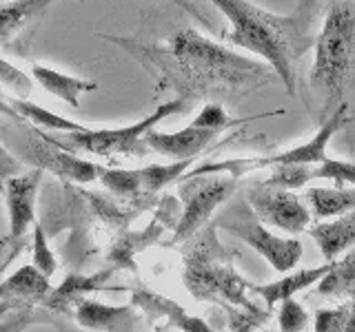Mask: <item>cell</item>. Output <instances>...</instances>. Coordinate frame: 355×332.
<instances>
[{
    "label": "cell",
    "mask_w": 355,
    "mask_h": 332,
    "mask_svg": "<svg viewBox=\"0 0 355 332\" xmlns=\"http://www.w3.org/2000/svg\"><path fill=\"white\" fill-rule=\"evenodd\" d=\"M209 3L216 5L231 22L225 38L236 47L260 55L282 80L288 95H295L297 60L315 42L311 29L300 25L293 14L277 16L249 0H209Z\"/></svg>",
    "instance_id": "7a4b0ae2"
},
{
    "label": "cell",
    "mask_w": 355,
    "mask_h": 332,
    "mask_svg": "<svg viewBox=\"0 0 355 332\" xmlns=\"http://www.w3.org/2000/svg\"><path fill=\"white\" fill-rule=\"evenodd\" d=\"M304 199L311 206L315 219L338 217L355 210V186H333V188H309Z\"/></svg>",
    "instance_id": "ffe728a7"
},
{
    "label": "cell",
    "mask_w": 355,
    "mask_h": 332,
    "mask_svg": "<svg viewBox=\"0 0 355 332\" xmlns=\"http://www.w3.org/2000/svg\"><path fill=\"white\" fill-rule=\"evenodd\" d=\"M347 332H355V293L349 297V324Z\"/></svg>",
    "instance_id": "8d00e7d4"
},
{
    "label": "cell",
    "mask_w": 355,
    "mask_h": 332,
    "mask_svg": "<svg viewBox=\"0 0 355 332\" xmlns=\"http://www.w3.org/2000/svg\"><path fill=\"white\" fill-rule=\"evenodd\" d=\"M355 124V111L351 109L349 102L340 104L333 113L322 122L318 133L311 140L297 144V147L275 153V155H262V158H240V160H225V162H207L200 164L196 169H191L184 175H202V173H231L233 177L247 175L255 169H273L280 164H318L322 160H327V147L333 140V136H338L342 129H347ZM182 175V177H184Z\"/></svg>",
    "instance_id": "8992f818"
},
{
    "label": "cell",
    "mask_w": 355,
    "mask_h": 332,
    "mask_svg": "<svg viewBox=\"0 0 355 332\" xmlns=\"http://www.w3.org/2000/svg\"><path fill=\"white\" fill-rule=\"evenodd\" d=\"M31 252H33V266L42 273L51 277L55 273V268H58V261H55L53 252L49 248V239H47V232H44V228L38 224H33V237H31Z\"/></svg>",
    "instance_id": "4316f807"
},
{
    "label": "cell",
    "mask_w": 355,
    "mask_h": 332,
    "mask_svg": "<svg viewBox=\"0 0 355 332\" xmlns=\"http://www.w3.org/2000/svg\"><path fill=\"white\" fill-rule=\"evenodd\" d=\"M98 180L116 197H122V199L144 197L140 169H107V166H100Z\"/></svg>",
    "instance_id": "cb8c5ba5"
},
{
    "label": "cell",
    "mask_w": 355,
    "mask_h": 332,
    "mask_svg": "<svg viewBox=\"0 0 355 332\" xmlns=\"http://www.w3.org/2000/svg\"><path fill=\"white\" fill-rule=\"evenodd\" d=\"M0 113H5L7 118H11V120H20V116L16 113V109L9 104V100H5V98H0Z\"/></svg>",
    "instance_id": "d590c367"
},
{
    "label": "cell",
    "mask_w": 355,
    "mask_h": 332,
    "mask_svg": "<svg viewBox=\"0 0 355 332\" xmlns=\"http://www.w3.org/2000/svg\"><path fill=\"white\" fill-rule=\"evenodd\" d=\"M214 226L249 243L277 273H288L302 257V243L295 237L273 235L264 226V221L255 215V210L249 206L247 199H236L227 208H222L214 219Z\"/></svg>",
    "instance_id": "52a82bcc"
},
{
    "label": "cell",
    "mask_w": 355,
    "mask_h": 332,
    "mask_svg": "<svg viewBox=\"0 0 355 332\" xmlns=\"http://www.w3.org/2000/svg\"><path fill=\"white\" fill-rule=\"evenodd\" d=\"M33 80H36L44 91L51 93L53 98L62 100L69 107L78 109L80 107V95L89 93V91H96L98 84L96 82H89L83 80V77H76V75H67L51 69V66H44V64H33L31 69Z\"/></svg>",
    "instance_id": "ac0fdd59"
},
{
    "label": "cell",
    "mask_w": 355,
    "mask_h": 332,
    "mask_svg": "<svg viewBox=\"0 0 355 332\" xmlns=\"http://www.w3.org/2000/svg\"><path fill=\"white\" fill-rule=\"evenodd\" d=\"M196 239L184 248V286L200 302H211L227 308L233 330L260 328L266 313L249 299L251 282L233 268L236 252L218 241L216 226L207 224L196 232Z\"/></svg>",
    "instance_id": "277c9868"
},
{
    "label": "cell",
    "mask_w": 355,
    "mask_h": 332,
    "mask_svg": "<svg viewBox=\"0 0 355 332\" xmlns=\"http://www.w3.org/2000/svg\"><path fill=\"white\" fill-rule=\"evenodd\" d=\"M160 230H162L160 226L151 224L144 232H131V235H129L127 239H122V241L118 243V248H116V252H114V259H116L118 264H127V257L131 259V255H136L138 248L149 246L151 241L158 239Z\"/></svg>",
    "instance_id": "f546056e"
},
{
    "label": "cell",
    "mask_w": 355,
    "mask_h": 332,
    "mask_svg": "<svg viewBox=\"0 0 355 332\" xmlns=\"http://www.w3.org/2000/svg\"><path fill=\"white\" fill-rule=\"evenodd\" d=\"M191 160H175L173 164H151V166H142L140 177H142V191L144 195H155L160 193L164 186H169L173 182H180V177L187 173Z\"/></svg>",
    "instance_id": "d4e9b609"
},
{
    "label": "cell",
    "mask_w": 355,
    "mask_h": 332,
    "mask_svg": "<svg viewBox=\"0 0 355 332\" xmlns=\"http://www.w3.org/2000/svg\"><path fill=\"white\" fill-rule=\"evenodd\" d=\"M315 286L322 297H351L355 293V250L333 259L329 273Z\"/></svg>",
    "instance_id": "7402d4cb"
},
{
    "label": "cell",
    "mask_w": 355,
    "mask_h": 332,
    "mask_svg": "<svg viewBox=\"0 0 355 332\" xmlns=\"http://www.w3.org/2000/svg\"><path fill=\"white\" fill-rule=\"evenodd\" d=\"M247 202L255 210L264 224L273 228H280L284 232H304L311 224V210L304 206V202L295 193L286 188H275L269 184H255L247 191Z\"/></svg>",
    "instance_id": "30bf717a"
},
{
    "label": "cell",
    "mask_w": 355,
    "mask_h": 332,
    "mask_svg": "<svg viewBox=\"0 0 355 332\" xmlns=\"http://www.w3.org/2000/svg\"><path fill=\"white\" fill-rule=\"evenodd\" d=\"M218 136H220V131L198 127L191 122L189 127H184L180 131H173V133H162V131L149 129L144 133L142 140H144V147L164 155V158L191 160L198 153H202Z\"/></svg>",
    "instance_id": "7c38bea8"
},
{
    "label": "cell",
    "mask_w": 355,
    "mask_h": 332,
    "mask_svg": "<svg viewBox=\"0 0 355 332\" xmlns=\"http://www.w3.org/2000/svg\"><path fill=\"white\" fill-rule=\"evenodd\" d=\"M189 107V100L178 95L169 102L160 104L149 116L142 120L133 122L127 127H116V129H85L76 133H60V136H47V133H38L40 138L55 144V147L67 149L71 153H89V155H140L147 151L144 147V133L149 129H155L162 120L180 113Z\"/></svg>",
    "instance_id": "5b68a950"
},
{
    "label": "cell",
    "mask_w": 355,
    "mask_h": 332,
    "mask_svg": "<svg viewBox=\"0 0 355 332\" xmlns=\"http://www.w3.org/2000/svg\"><path fill=\"white\" fill-rule=\"evenodd\" d=\"M238 188V177L231 173H202L180 177L182 213L178 219L171 243H182L209 224L216 208L225 204Z\"/></svg>",
    "instance_id": "ba28073f"
},
{
    "label": "cell",
    "mask_w": 355,
    "mask_h": 332,
    "mask_svg": "<svg viewBox=\"0 0 355 332\" xmlns=\"http://www.w3.org/2000/svg\"><path fill=\"white\" fill-rule=\"evenodd\" d=\"M133 306L142 308L144 313H149V319L155 321L158 317H166L169 324H175L180 330H191V332H207L211 330L207 321L198 317H189L184 310L178 306L171 299H164L160 295H153L149 290H136L133 293Z\"/></svg>",
    "instance_id": "d6986e66"
},
{
    "label": "cell",
    "mask_w": 355,
    "mask_h": 332,
    "mask_svg": "<svg viewBox=\"0 0 355 332\" xmlns=\"http://www.w3.org/2000/svg\"><path fill=\"white\" fill-rule=\"evenodd\" d=\"M309 235L318 243L324 261L338 259L340 255L355 246V210L338 215V219L313 224L309 228Z\"/></svg>",
    "instance_id": "9a60e30c"
},
{
    "label": "cell",
    "mask_w": 355,
    "mask_h": 332,
    "mask_svg": "<svg viewBox=\"0 0 355 332\" xmlns=\"http://www.w3.org/2000/svg\"><path fill=\"white\" fill-rule=\"evenodd\" d=\"M53 3L55 0H14V3L0 5V42L14 36L18 29Z\"/></svg>",
    "instance_id": "603a6c76"
},
{
    "label": "cell",
    "mask_w": 355,
    "mask_h": 332,
    "mask_svg": "<svg viewBox=\"0 0 355 332\" xmlns=\"http://www.w3.org/2000/svg\"><path fill=\"white\" fill-rule=\"evenodd\" d=\"M164 77L180 89L182 98L251 93L273 80V69L258 60L242 58L193 29L178 31L164 47L153 51Z\"/></svg>",
    "instance_id": "6da1fadb"
},
{
    "label": "cell",
    "mask_w": 355,
    "mask_h": 332,
    "mask_svg": "<svg viewBox=\"0 0 355 332\" xmlns=\"http://www.w3.org/2000/svg\"><path fill=\"white\" fill-rule=\"evenodd\" d=\"M3 246H5V241H3V239H0V248H3Z\"/></svg>",
    "instance_id": "74e56055"
},
{
    "label": "cell",
    "mask_w": 355,
    "mask_h": 332,
    "mask_svg": "<svg viewBox=\"0 0 355 332\" xmlns=\"http://www.w3.org/2000/svg\"><path fill=\"white\" fill-rule=\"evenodd\" d=\"M0 80H3L9 89H14V91L22 93V95H27L31 91V80L29 77L18 71L16 66H11L7 62L0 60Z\"/></svg>",
    "instance_id": "1f68e13d"
},
{
    "label": "cell",
    "mask_w": 355,
    "mask_h": 332,
    "mask_svg": "<svg viewBox=\"0 0 355 332\" xmlns=\"http://www.w3.org/2000/svg\"><path fill=\"white\" fill-rule=\"evenodd\" d=\"M347 324H349V304L338 308L315 310V321H313L315 332H347Z\"/></svg>",
    "instance_id": "4dcf8cb0"
},
{
    "label": "cell",
    "mask_w": 355,
    "mask_h": 332,
    "mask_svg": "<svg viewBox=\"0 0 355 332\" xmlns=\"http://www.w3.org/2000/svg\"><path fill=\"white\" fill-rule=\"evenodd\" d=\"M42 173L44 171L40 166H33L29 173H16L5 182L3 195L9 213V237L5 239V246H9V257L0 264V273L18 257V252L25 246L29 226L36 224V197Z\"/></svg>",
    "instance_id": "9c48e42d"
},
{
    "label": "cell",
    "mask_w": 355,
    "mask_h": 332,
    "mask_svg": "<svg viewBox=\"0 0 355 332\" xmlns=\"http://www.w3.org/2000/svg\"><path fill=\"white\" fill-rule=\"evenodd\" d=\"M51 293L49 277L42 275L36 266H20V268L9 275L7 279L0 284V302H7L11 308L18 304H40Z\"/></svg>",
    "instance_id": "5bb4252c"
},
{
    "label": "cell",
    "mask_w": 355,
    "mask_h": 332,
    "mask_svg": "<svg viewBox=\"0 0 355 332\" xmlns=\"http://www.w3.org/2000/svg\"><path fill=\"white\" fill-rule=\"evenodd\" d=\"M22 171V164L18 158H14L3 144H0V193L5 191V182L9 180L11 175H16Z\"/></svg>",
    "instance_id": "d6a6232c"
},
{
    "label": "cell",
    "mask_w": 355,
    "mask_h": 332,
    "mask_svg": "<svg viewBox=\"0 0 355 332\" xmlns=\"http://www.w3.org/2000/svg\"><path fill=\"white\" fill-rule=\"evenodd\" d=\"M0 3H3V0H0Z\"/></svg>",
    "instance_id": "f35d334b"
},
{
    "label": "cell",
    "mask_w": 355,
    "mask_h": 332,
    "mask_svg": "<svg viewBox=\"0 0 355 332\" xmlns=\"http://www.w3.org/2000/svg\"><path fill=\"white\" fill-rule=\"evenodd\" d=\"M9 104L16 109V113L20 116V120L31 122L36 129H44V131H55V133H76V131H85L87 127L80 124V122L69 120L60 113H53V111L44 109L40 104H33L29 100H20V98H11Z\"/></svg>",
    "instance_id": "44dd1931"
},
{
    "label": "cell",
    "mask_w": 355,
    "mask_h": 332,
    "mask_svg": "<svg viewBox=\"0 0 355 332\" xmlns=\"http://www.w3.org/2000/svg\"><path fill=\"white\" fill-rule=\"evenodd\" d=\"M25 160L31 162L33 166H40L42 171H51L53 175H58L60 180H67V182L89 184L98 180V175H100V164L76 158V153L55 147V144L47 142L40 136L38 140H33L29 144Z\"/></svg>",
    "instance_id": "8fae6325"
},
{
    "label": "cell",
    "mask_w": 355,
    "mask_h": 332,
    "mask_svg": "<svg viewBox=\"0 0 355 332\" xmlns=\"http://www.w3.org/2000/svg\"><path fill=\"white\" fill-rule=\"evenodd\" d=\"M76 321L85 330H136L140 324V317L136 313V306H107L96 299L83 297L76 302Z\"/></svg>",
    "instance_id": "4fadbf2b"
},
{
    "label": "cell",
    "mask_w": 355,
    "mask_h": 332,
    "mask_svg": "<svg viewBox=\"0 0 355 332\" xmlns=\"http://www.w3.org/2000/svg\"><path fill=\"white\" fill-rule=\"evenodd\" d=\"M169 3H173V5L180 7L182 11H187V14L191 16L193 20H198L202 27H207V29H214V22H211V20H209V18L202 14V11H200V9H198L193 3H191V0H169Z\"/></svg>",
    "instance_id": "e575fe53"
},
{
    "label": "cell",
    "mask_w": 355,
    "mask_h": 332,
    "mask_svg": "<svg viewBox=\"0 0 355 332\" xmlns=\"http://www.w3.org/2000/svg\"><path fill=\"white\" fill-rule=\"evenodd\" d=\"M114 275V270H100L94 275H83V273H71L69 277H64V282L51 290L44 299V306L49 310H60V313H67L69 306H73L78 299L87 297L89 293L96 290H105V286L109 282V277Z\"/></svg>",
    "instance_id": "e0dca14e"
},
{
    "label": "cell",
    "mask_w": 355,
    "mask_h": 332,
    "mask_svg": "<svg viewBox=\"0 0 355 332\" xmlns=\"http://www.w3.org/2000/svg\"><path fill=\"white\" fill-rule=\"evenodd\" d=\"M331 268V261L318 266V268H302V270H293L284 275L282 279L271 282V284H262V286H249V293L258 295L266 308H273L275 304H280L286 297H295V293L306 290V288L315 286L322 277H324Z\"/></svg>",
    "instance_id": "2e32d148"
},
{
    "label": "cell",
    "mask_w": 355,
    "mask_h": 332,
    "mask_svg": "<svg viewBox=\"0 0 355 332\" xmlns=\"http://www.w3.org/2000/svg\"><path fill=\"white\" fill-rule=\"evenodd\" d=\"M280 315H277V328L282 332H300L309 324V313L302 304L295 302V297H286L280 302Z\"/></svg>",
    "instance_id": "f1b7e54d"
},
{
    "label": "cell",
    "mask_w": 355,
    "mask_h": 332,
    "mask_svg": "<svg viewBox=\"0 0 355 332\" xmlns=\"http://www.w3.org/2000/svg\"><path fill=\"white\" fill-rule=\"evenodd\" d=\"M318 5H320V0H295L293 16L297 18V22L304 29H311V25H313V18L318 14Z\"/></svg>",
    "instance_id": "836d02e7"
},
{
    "label": "cell",
    "mask_w": 355,
    "mask_h": 332,
    "mask_svg": "<svg viewBox=\"0 0 355 332\" xmlns=\"http://www.w3.org/2000/svg\"><path fill=\"white\" fill-rule=\"evenodd\" d=\"M311 180H329L333 186H355V162L327 158L309 166Z\"/></svg>",
    "instance_id": "484cf974"
},
{
    "label": "cell",
    "mask_w": 355,
    "mask_h": 332,
    "mask_svg": "<svg viewBox=\"0 0 355 332\" xmlns=\"http://www.w3.org/2000/svg\"><path fill=\"white\" fill-rule=\"evenodd\" d=\"M255 120V118H251ZM251 120H233L229 118V113L225 111L222 104H205L202 111L196 116L193 124L198 127H205V129H214V131H225V129H231V127H238V124H244V122H251Z\"/></svg>",
    "instance_id": "83f0119b"
},
{
    "label": "cell",
    "mask_w": 355,
    "mask_h": 332,
    "mask_svg": "<svg viewBox=\"0 0 355 332\" xmlns=\"http://www.w3.org/2000/svg\"><path fill=\"white\" fill-rule=\"evenodd\" d=\"M355 93V0H333L313 42L306 107L320 127Z\"/></svg>",
    "instance_id": "3957f363"
}]
</instances>
